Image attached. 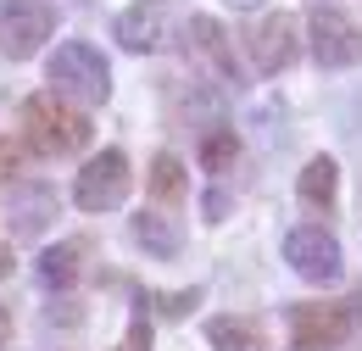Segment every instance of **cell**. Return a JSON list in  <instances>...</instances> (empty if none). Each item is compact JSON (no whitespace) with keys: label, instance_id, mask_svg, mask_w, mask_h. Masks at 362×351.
I'll list each match as a JSON object with an SVG mask.
<instances>
[{"label":"cell","instance_id":"9a60e30c","mask_svg":"<svg viewBox=\"0 0 362 351\" xmlns=\"http://www.w3.org/2000/svg\"><path fill=\"white\" fill-rule=\"evenodd\" d=\"M145 184H151V201H156V207H179L184 201V162L173 156V151H156Z\"/></svg>","mask_w":362,"mask_h":351},{"label":"cell","instance_id":"7a4b0ae2","mask_svg":"<svg viewBox=\"0 0 362 351\" xmlns=\"http://www.w3.org/2000/svg\"><path fill=\"white\" fill-rule=\"evenodd\" d=\"M50 89H62L67 100H84V106H100L106 95H112V73H106V56L95 50V45L73 40L62 45L56 56H50Z\"/></svg>","mask_w":362,"mask_h":351},{"label":"cell","instance_id":"4fadbf2b","mask_svg":"<svg viewBox=\"0 0 362 351\" xmlns=\"http://www.w3.org/2000/svg\"><path fill=\"white\" fill-rule=\"evenodd\" d=\"M34 273H40L45 290H73L78 273H84V251H78V246H50L45 257L34 263Z\"/></svg>","mask_w":362,"mask_h":351},{"label":"cell","instance_id":"ac0fdd59","mask_svg":"<svg viewBox=\"0 0 362 351\" xmlns=\"http://www.w3.org/2000/svg\"><path fill=\"white\" fill-rule=\"evenodd\" d=\"M195 301H201V290H168V296H156V312L179 323V318H189V307H195Z\"/></svg>","mask_w":362,"mask_h":351},{"label":"cell","instance_id":"7402d4cb","mask_svg":"<svg viewBox=\"0 0 362 351\" xmlns=\"http://www.w3.org/2000/svg\"><path fill=\"white\" fill-rule=\"evenodd\" d=\"M6 273H11V251L0 246V279H6Z\"/></svg>","mask_w":362,"mask_h":351},{"label":"cell","instance_id":"8fae6325","mask_svg":"<svg viewBox=\"0 0 362 351\" xmlns=\"http://www.w3.org/2000/svg\"><path fill=\"white\" fill-rule=\"evenodd\" d=\"M296 190H301V201H313L317 212H334V201H340V168H334V156H313L301 178H296Z\"/></svg>","mask_w":362,"mask_h":351},{"label":"cell","instance_id":"e0dca14e","mask_svg":"<svg viewBox=\"0 0 362 351\" xmlns=\"http://www.w3.org/2000/svg\"><path fill=\"white\" fill-rule=\"evenodd\" d=\"M28 173V139L23 134H0V190H11Z\"/></svg>","mask_w":362,"mask_h":351},{"label":"cell","instance_id":"5b68a950","mask_svg":"<svg viewBox=\"0 0 362 351\" xmlns=\"http://www.w3.org/2000/svg\"><path fill=\"white\" fill-rule=\"evenodd\" d=\"M56 34V11L45 0H0V50L11 62H28Z\"/></svg>","mask_w":362,"mask_h":351},{"label":"cell","instance_id":"8992f818","mask_svg":"<svg viewBox=\"0 0 362 351\" xmlns=\"http://www.w3.org/2000/svg\"><path fill=\"white\" fill-rule=\"evenodd\" d=\"M351 340V307L301 301L290 307V351H340Z\"/></svg>","mask_w":362,"mask_h":351},{"label":"cell","instance_id":"277c9868","mask_svg":"<svg viewBox=\"0 0 362 351\" xmlns=\"http://www.w3.org/2000/svg\"><path fill=\"white\" fill-rule=\"evenodd\" d=\"M307 45L323 67H357L362 62V23L340 6H317L307 23Z\"/></svg>","mask_w":362,"mask_h":351},{"label":"cell","instance_id":"52a82bcc","mask_svg":"<svg viewBox=\"0 0 362 351\" xmlns=\"http://www.w3.org/2000/svg\"><path fill=\"white\" fill-rule=\"evenodd\" d=\"M284 263L296 267L301 279H313V284H334L340 279V240L323 229V223H301V229H290L284 234Z\"/></svg>","mask_w":362,"mask_h":351},{"label":"cell","instance_id":"ba28073f","mask_svg":"<svg viewBox=\"0 0 362 351\" xmlns=\"http://www.w3.org/2000/svg\"><path fill=\"white\" fill-rule=\"evenodd\" d=\"M296 50H301V34H296V17H284V11H273L262 17L251 34H245V56H251V73H284L290 62H296Z\"/></svg>","mask_w":362,"mask_h":351},{"label":"cell","instance_id":"5bb4252c","mask_svg":"<svg viewBox=\"0 0 362 351\" xmlns=\"http://www.w3.org/2000/svg\"><path fill=\"white\" fill-rule=\"evenodd\" d=\"M134 240L151 251V257H179V251H184L179 223L162 218V212H139V218H134Z\"/></svg>","mask_w":362,"mask_h":351},{"label":"cell","instance_id":"44dd1931","mask_svg":"<svg viewBox=\"0 0 362 351\" xmlns=\"http://www.w3.org/2000/svg\"><path fill=\"white\" fill-rule=\"evenodd\" d=\"M228 6H234V11H257L262 0H228Z\"/></svg>","mask_w":362,"mask_h":351},{"label":"cell","instance_id":"d6986e66","mask_svg":"<svg viewBox=\"0 0 362 351\" xmlns=\"http://www.w3.org/2000/svg\"><path fill=\"white\" fill-rule=\"evenodd\" d=\"M117 351H151V318H145V312H134V329H129V340Z\"/></svg>","mask_w":362,"mask_h":351},{"label":"cell","instance_id":"30bf717a","mask_svg":"<svg viewBox=\"0 0 362 351\" xmlns=\"http://www.w3.org/2000/svg\"><path fill=\"white\" fill-rule=\"evenodd\" d=\"M162 11H168V0H134V6L117 17V45L134 50V56L156 50V45H162Z\"/></svg>","mask_w":362,"mask_h":351},{"label":"cell","instance_id":"6da1fadb","mask_svg":"<svg viewBox=\"0 0 362 351\" xmlns=\"http://www.w3.org/2000/svg\"><path fill=\"white\" fill-rule=\"evenodd\" d=\"M17 123H23V139H28L34 156H67V151H84L90 134H95L90 117H84L62 89H50V95H28L23 112H17Z\"/></svg>","mask_w":362,"mask_h":351},{"label":"cell","instance_id":"3957f363","mask_svg":"<svg viewBox=\"0 0 362 351\" xmlns=\"http://www.w3.org/2000/svg\"><path fill=\"white\" fill-rule=\"evenodd\" d=\"M129 195V156L123 151H100L90 156L73 178V207L78 212H117Z\"/></svg>","mask_w":362,"mask_h":351},{"label":"cell","instance_id":"2e32d148","mask_svg":"<svg viewBox=\"0 0 362 351\" xmlns=\"http://www.w3.org/2000/svg\"><path fill=\"white\" fill-rule=\"evenodd\" d=\"M234 156H240V134H234V129L212 123V129L201 134V168H206V173H223Z\"/></svg>","mask_w":362,"mask_h":351},{"label":"cell","instance_id":"7c38bea8","mask_svg":"<svg viewBox=\"0 0 362 351\" xmlns=\"http://www.w3.org/2000/svg\"><path fill=\"white\" fill-rule=\"evenodd\" d=\"M206 340H212V351H268L262 329H257L251 318H234V312L206 318Z\"/></svg>","mask_w":362,"mask_h":351},{"label":"cell","instance_id":"9c48e42d","mask_svg":"<svg viewBox=\"0 0 362 351\" xmlns=\"http://www.w3.org/2000/svg\"><path fill=\"white\" fill-rule=\"evenodd\" d=\"M184 40L195 50V62H206L223 84H245V67H240V56H234V45H228V28L218 17H189V23H184Z\"/></svg>","mask_w":362,"mask_h":351},{"label":"cell","instance_id":"ffe728a7","mask_svg":"<svg viewBox=\"0 0 362 351\" xmlns=\"http://www.w3.org/2000/svg\"><path fill=\"white\" fill-rule=\"evenodd\" d=\"M0 351H11V312L0 307Z\"/></svg>","mask_w":362,"mask_h":351}]
</instances>
